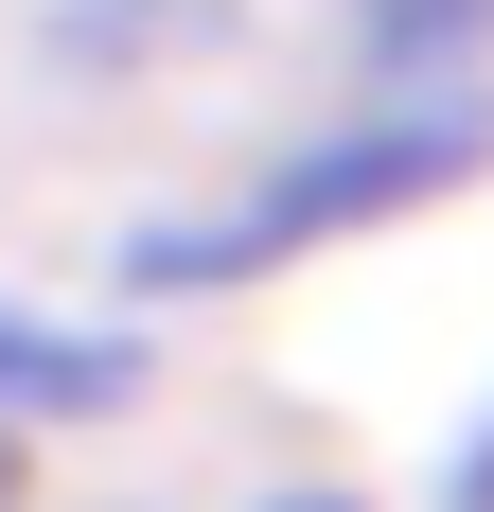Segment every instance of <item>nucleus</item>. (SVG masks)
<instances>
[{"instance_id":"nucleus-1","label":"nucleus","mask_w":494,"mask_h":512,"mask_svg":"<svg viewBox=\"0 0 494 512\" xmlns=\"http://www.w3.org/2000/svg\"><path fill=\"white\" fill-rule=\"evenodd\" d=\"M477 159H494V89L442 71V89H389V106H353V124H318L300 159H265L230 212H142V230L106 248V283H124V301H230V283H265V265H300V248H353V230L459 195Z\"/></svg>"},{"instance_id":"nucleus-2","label":"nucleus","mask_w":494,"mask_h":512,"mask_svg":"<svg viewBox=\"0 0 494 512\" xmlns=\"http://www.w3.org/2000/svg\"><path fill=\"white\" fill-rule=\"evenodd\" d=\"M159 389L142 336H106V318H53V301H0V424H124Z\"/></svg>"},{"instance_id":"nucleus-3","label":"nucleus","mask_w":494,"mask_h":512,"mask_svg":"<svg viewBox=\"0 0 494 512\" xmlns=\"http://www.w3.org/2000/svg\"><path fill=\"white\" fill-rule=\"evenodd\" d=\"M36 36H53V71H177L230 36V0H53Z\"/></svg>"},{"instance_id":"nucleus-4","label":"nucleus","mask_w":494,"mask_h":512,"mask_svg":"<svg viewBox=\"0 0 494 512\" xmlns=\"http://www.w3.org/2000/svg\"><path fill=\"white\" fill-rule=\"evenodd\" d=\"M353 53L389 89H442V71H494V0H353Z\"/></svg>"},{"instance_id":"nucleus-5","label":"nucleus","mask_w":494,"mask_h":512,"mask_svg":"<svg viewBox=\"0 0 494 512\" xmlns=\"http://www.w3.org/2000/svg\"><path fill=\"white\" fill-rule=\"evenodd\" d=\"M0 512H18V424H0Z\"/></svg>"},{"instance_id":"nucleus-6","label":"nucleus","mask_w":494,"mask_h":512,"mask_svg":"<svg viewBox=\"0 0 494 512\" xmlns=\"http://www.w3.org/2000/svg\"><path fill=\"white\" fill-rule=\"evenodd\" d=\"M283 512H353V495H283Z\"/></svg>"}]
</instances>
